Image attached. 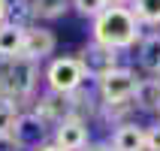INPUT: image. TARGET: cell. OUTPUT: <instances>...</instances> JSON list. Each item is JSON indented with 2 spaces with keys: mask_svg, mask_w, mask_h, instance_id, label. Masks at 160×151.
Masks as SVG:
<instances>
[{
  "mask_svg": "<svg viewBox=\"0 0 160 151\" xmlns=\"http://www.w3.org/2000/svg\"><path fill=\"white\" fill-rule=\"evenodd\" d=\"M45 85H48V91L63 94V97H70L79 88H85V73H82L76 54L72 58H54V61H48V67H45Z\"/></svg>",
  "mask_w": 160,
  "mask_h": 151,
  "instance_id": "obj_3",
  "label": "cell"
},
{
  "mask_svg": "<svg viewBox=\"0 0 160 151\" xmlns=\"http://www.w3.org/2000/svg\"><path fill=\"white\" fill-rule=\"evenodd\" d=\"M82 151H112V145L109 142H88Z\"/></svg>",
  "mask_w": 160,
  "mask_h": 151,
  "instance_id": "obj_20",
  "label": "cell"
},
{
  "mask_svg": "<svg viewBox=\"0 0 160 151\" xmlns=\"http://www.w3.org/2000/svg\"><path fill=\"white\" fill-rule=\"evenodd\" d=\"M6 12H9V0H0V24L6 21Z\"/></svg>",
  "mask_w": 160,
  "mask_h": 151,
  "instance_id": "obj_21",
  "label": "cell"
},
{
  "mask_svg": "<svg viewBox=\"0 0 160 151\" xmlns=\"http://www.w3.org/2000/svg\"><path fill=\"white\" fill-rule=\"evenodd\" d=\"M145 151H160V124L145 127Z\"/></svg>",
  "mask_w": 160,
  "mask_h": 151,
  "instance_id": "obj_19",
  "label": "cell"
},
{
  "mask_svg": "<svg viewBox=\"0 0 160 151\" xmlns=\"http://www.w3.org/2000/svg\"><path fill=\"white\" fill-rule=\"evenodd\" d=\"M18 115H21V109H18L15 103L0 100V139L12 133V127H15V118H18Z\"/></svg>",
  "mask_w": 160,
  "mask_h": 151,
  "instance_id": "obj_17",
  "label": "cell"
},
{
  "mask_svg": "<svg viewBox=\"0 0 160 151\" xmlns=\"http://www.w3.org/2000/svg\"><path fill=\"white\" fill-rule=\"evenodd\" d=\"M36 151H61V148H58V145H52V142H48V145H42V148H36Z\"/></svg>",
  "mask_w": 160,
  "mask_h": 151,
  "instance_id": "obj_23",
  "label": "cell"
},
{
  "mask_svg": "<svg viewBox=\"0 0 160 151\" xmlns=\"http://www.w3.org/2000/svg\"><path fill=\"white\" fill-rule=\"evenodd\" d=\"M139 67L145 73L157 76V70H160V33H145L142 36V43H139Z\"/></svg>",
  "mask_w": 160,
  "mask_h": 151,
  "instance_id": "obj_13",
  "label": "cell"
},
{
  "mask_svg": "<svg viewBox=\"0 0 160 151\" xmlns=\"http://www.w3.org/2000/svg\"><path fill=\"white\" fill-rule=\"evenodd\" d=\"M52 145L61 151H82L88 145V121L82 118H67L52 130Z\"/></svg>",
  "mask_w": 160,
  "mask_h": 151,
  "instance_id": "obj_9",
  "label": "cell"
},
{
  "mask_svg": "<svg viewBox=\"0 0 160 151\" xmlns=\"http://www.w3.org/2000/svg\"><path fill=\"white\" fill-rule=\"evenodd\" d=\"M9 136L21 151H36L42 145H48V124L42 118H36L33 112H21L15 118V127H12Z\"/></svg>",
  "mask_w": 160,
  "mask_h": 151,
  "instance_id": "obj_6",
  "label": "cell"
},
{
  "mask_svg": "<svg viewBox=\"0 0 160 151\" xmlns=\"http://www.w3.org/2000/svg\"><path fill=\"white\" fill-rule=\"evenodd\" d=\"M30 3H33V15L39 21H58L67 9H72L70 0H30Z\"/></svg>",
  "mask_w": 160,
  "mask_h": 151,
  "instance_id": "obj_16",
  "label": "cell"
},
{
  "mask_svg": "<svg viewBox=\"0 0 160 151\" xmlns=\"http://www.w3.org/2000/svg\"><path fill=\"white\" fill-rule=\"evenodd\" d=\"M130 12L142 27H160V0H130Z\"/></svg>",
  "mask_w": 160,
  "mask_h": 151,
  "instance_id": "obj_14",
  "label": "cell"
},
{
  "mask_svg": "<svg viewBox=\"0 0 160 151\" xmlns=\"http://www.w3.org/2000/svg\"><path fill=\"white\" fill-rule=\"evenodd\" d=\"M6 21L9 24L21 27V30H27V27L36 24V15H33V3L30 0H9V12H6Z\"/></svg>",
  "mask_w": 160,
  "mask_h": 151,
  "instance_id": "obj_15",
  "label": "cell"
},
{
  "mask_svg": "<svg viewBox=\"0 0 160 151\" xmlns=\"http://www.w3.org/2000/svg\"><path fill=\"white\" fill-rule=\"evenodd\" d=\"M30 112H33L36 118H42L48 127H58L61 121H67V118H76L72 97H63V94H54V91H45Z\"/></svg>",
  "mask_w": 160,
  "mask_h": 151,
  "instance_id": "obj_7",
  "label": "cell"
},
{
  "mask_svg": "<svg viewBox=\"0 0 160 151\" xmlns=\"http://www.w3.org/2000/svg\"><path fill=\"white\" fill-rule=\"evenodd\" d=\"M97 85H100V100H103L100 106H118V103H133L139 79H136V73L130 67H115Z\"/></svg>",
  "mask_w": 160,
  "mask_h": 151,
  "instance_id": "obj_4",
  "label": "cell"
},
{
  "mask_svg": "<svg viewBox=\"0 0 160 151\" xmlns=\"http://www.w3.org/2000/svg\"><path fill=\"white\" fill-rule=\"evenodd\" d=\"M70 3H72V9H76L82 18H91V21H94L100 12L109 9V0H70Z\"/></svg>",
  "mask_w": 160,
  "mask_h": 151,
  "instance_id": "obj_18",
  "label": "cell"
},
{
  "mask_svg": "<svg viewBox=\"0 0 160 151\" xmlns=\"http://www.w3.org/2000/svg\"><path fill=\"white\" fill-rule=\"evenodd\" d=\"M109 6H130V0H109Z\"/></svg>",
  "mask_w": 160,
  "mask_h": 151,
  "instance_id": "obj_22",
  "label": "cell"
},
{
  "mask_svg": "<svg viewBox=\"0 0 160 151\" xmlns=\"http://www.w3.org/2000/svg\"><path fill=\"white\" fill-rule=\"evenodd\" d=\"M154 79H157V82H160V70H157V76H154Z\"/></svg>",
  "mask_w": 160,
  "mask_h": 151,
  "instance_id": "obj_24",
  "label": "cell"
},
{
  "mask_svg": "<svg viewBox=\"0 0 160 151\" xmlns=\"http://www.w3.org/2000/svg\"><path fill=\"white\" fill-rule=\"evenodd\" d=\"M133 106L142 112H160V82L157 79H139L133 94Z\"/></svg>",
  "mask_w": 160,
  "mask_h": 151,
  "instance_id": "obj_11",
  "label": "cell"
},
{
  "mask_svg": "<svg viewBox=\"0 0 160 151\" xmlns=\"http://www.w3.org/2000/svg\"><path fill=\"white\" fill-rule=\"evenodd\" d=\"M94 43L115 48L121 54L142 43V24L136 21L130 6H109L106 12L94 18Z\"/></svg>",
  "mask_w": 160,
  "mask_h": 151,
  "instance_id": "obj_1",
  "label": "cell"
},
{
  "mask_svg": "<svg viewBox=\"0 0 160 151\" xmlns=\"http://www.w3.org/2000/svg\"><path fill=\"white\" fill-rule=\"evenodd\" d=\"M21 43H24V30L9 24V21H3L0 24V61L18 58L21 54Z\"/></svg>",
  "mask_w": 160,
  "mask_h": 151,
  "instance_id": "obj_12",
  "label": "cell"
},
{
  "mask_svg": "<svg viewBox=\"0 0 160 151\" xmlns=\"http://www.w3.org/2000/svg\"><path fill=\"white\" fill-rule=\"evenodd\" d=\"M36 85H39V63L27 61L21 54L0 61V100L21 106L27 100H33Z\"/></svg>",
  "mask_w": 160,
  "mask_h": 151,
  "instance_id": "obj_2",
  "label": "cell"
},
{
  "mask_svg": "<svg viewBox=\"0 0 160 151\" xmlns=\"http://www.w3.org/2000/svg\"><path fill=\"white\" fill-rule=\"evenodd\" d=\"M118 58L121 54L115 52V48H106V45H100V43H85L79 48V54H76V61H79L82 73H85V79H103L106 73H112L115 67H121L118 63Z\"/></svg>",
  "mask_w": 160,
  "mask_h": 151,
  "instance_id": "obj_5",
  "label": "cell"
},
{
  "mask_svg": "<svg viewBox=\"0 0 160 151\" xmlns=\"http://www.w3.org/2000/svg\"><path fill=\"white\" fill-rule=\"evenodd\" d=\"M112 151H145V127L136 121H124L112 130Z\"/></svg>",
  "mask_w": 160,
  "mask_h": 151,
  "instance_id": "obj_10",
  "label": "cell"
},
{
  "mask_svg": "<svg viewBox=\"0 0 160 151\" xmlns=\"http://www.w3.org/2000/svg\"><path fill=\"white\" fill-rule=\"evenodd\" d=\"M54 45H58V39H54V33L48 30V27H27L24 30V43H21V58H27V61H45L48 54H54Z\"/></svg>",
  "mask_w": 160,
  "mask_h": 151,
  "instance_id": "obj_8",
  "label": "cell"
}]
</instances>
